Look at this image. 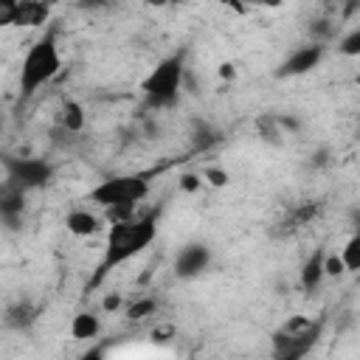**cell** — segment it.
Segmentation results:
<instances>
[{
	"mask_svg": "<svg viewBox=\"0 0 360 360\" xmlns=\"http://www.w3.org/2000/svg\"><path fill=\"white\" fill-rule=\"evenodd\" d=\"M98 335H101V315L82 309L70 318V338L73 340H93Z\"/></svg>",
	"mask_w": 360,
	"mask_h": 360,
	"instance_id": "4fadbf2b",
	"label": "cell"
},
{
	"mask_svg": "<svg viewBox=\"0 0 360 360\" xmlns=\"http://www.w3.org/2000/svg\"><path fill=\"white\" fill-rule=\"evenodd\" d=\"M65 228H68V233L84 239V236L101 233L107 228V219H104V214H96L90 208H70L65 214Z\"/></svg>",
	"mask_w": 360,
	"mask_h": 360,
	"instance_id": "30bf717a",
	"label": "cell"
},
{
	"mask_svg": "<svg viewBox=\"0 0 360 360\" xmlns=\"http://www.w3.org/2000/svg\"><path fill=\"white\" fill-rule=\"evenodd\" d=\"M200 177H202V183H208V186H214V188H222V186L231 183V174H228L225 169H219V166H205V169L200 172Z\"/></svg>",
	"mask_w": 360,
	"mask_h": 360,
	"instance_id": "d6986e66",
	"label": "cell"
},
{
	"mask_svg": "<svg viewBox=\"0 0 360 360\" xmlns=\"http://www.w3.org/2000/svg\"><path fill=\"white\" fill-rule=\"evenodd\" d=\"M22 214H25V191L3 177L0 180V222L8 228H20Z\"/></svg>",
	"mask_w": 360,
	"mask_h": 360,
	"instance_id": "9c48e42d",
	"label": "cell"
},
{
	"mask_svg": "<svg viewBox=\"0 0 360 360\" xmlns=\"http://www.w3.org/2000/svg\"><path fill=\"white\" fill-rule=\"evenodd\" d=\"M323 253H326V250L315 248V250L307 256V262H304V267H301V273H298L301 290H304L307 295H312V292L323 284V278H326V273H323Z\"/></svg>",
	"mask_w": 360,
	"mask_h": 360,
	"instance_id": "8fae6325",
	"label": "cell"
},
{
	"mask_svg": "<svg viewBox=\"0 0 360 360\" xmlns=\"http://www.w3.org/2000/svg\"><path fill=\"white\" fill-rule=\"evenodd\" d=\"M338 53L343 56H360V28H349L340 39H338Z\"/></svg>",
	"mask_w": 360,
	"mask_h": 360,
	"instance_id": "e0dca14e",
	"label": "cell"
},
{
	"mask_svg": "<svg viewBox=\"0 0 360 360\" xmlns=\"http://www.w3.org/2000/svg\"><path fill=\"white\" fill-rule=\"evenodd\" d=\"M62 127L68 129V132H82L84 129V107L79 104V101H65V107H62Z\"/></svg>",
	"mask_w": 360,
	"mask_h": 360,
	"instance_id": "9a60e30c",
	"label": "cell"
},
{
	"mask_svg": "<svg viewBox=\"0 0 360 360\" xmlns=\"http://www.w3.org/2000/svg\"><path fill=\"white\" fill-rule=\"evenodd\" d=\"M340 259H343V267L346 273H357L360 270V236H349V242L340 248Z\"/></svg>",
	"mask_w": 360,
	"mask_h": 360,
	"instance_id": "2e32d148",
	"label": "cell"
},
{
	"mask_svg": "<svg viewBox=\"0 0 360 360\" xmlns=\"http://www.w3.org/2000/svg\"><path fill=\"white\" fill-rule=\"evenodd\" d=\"M51 8H53V0H20L14 25H25V28L42 25V22H48Z\"/></svg>",
	"mask_w": 360,
	"mask_h": 360,
	"instance_id": "7c38bea8",
	"label": "cell"
},
{
	"mask_svg": "<svg viewBox=\"0 0 360 360\" xmlns=\"http://www.w3.org/2000/svg\"><path fill=\"white\" fill-rule=\"evenodd\" d=\"M214 262V250L205 245V242H188L183 245L177 253H174V262H172V270L177 278H197L202 276Z\"/></svg>",
	"mask_w": 360,
	"mask_h": 360,
	"instance_id": "52a82bcc",
	"label": "cell"
},
{
	"mask_svg": "<svg viewBox=\"0 0 360 360\" xmlns=\"http://www.w3.org/2000/svg\"><path fill=\"white\" fill-rule=\"evenodd\" d=\"M115 3L118 0H76V6L84 11H104V8H112Z\"/></svg>",
	"mask_w": 360,
	"mask_h": 360,
	"instance_id": "603a6c76",
	"label": "cell"
},
{
	"mask_svg": "<svg viewBox=\"0 0 360 360\" xmlns=\"http://www.w3.org/2000/svg\"><path fill=\"white\" fill-rule=\"evenodd\" d=\"M149 197V174L132 172V174H112L96 183L87 191V202H96L104 208L107 222H121L138 214V205Z\"/></svg>",
	"mask_w": 360,
	"mask_h": 360,
	"instance_id": "7a4b0ae2",
	"label": "cell"
},
{
	"mask_svg": "<svg viewBox=\"0 0 360 360\" xmlns=\"http://www.w3.org/2000/svg\"><path fill=\"white\" fill-rule=\"evenodd\" d=\"M233 73H236V70H233V65H231V62L219 65V76H222V79H233Z\"/></svg>",
	"mask_w": 360,
	"mask_h": 360,
	"instance_id": "d4e9b609",
	"label": "cell"
},
{
	"mask_svg": "<svg viewBox=\"0 0 360 360\" xmlns=\"http://www.w3.org/2000/svg\"><path fill=\"white\" fill-rule=\"evenodd\" d=\"M62 70V53H59V39L56 31L48 28L42 37H37L22 62H20V76H17V87H20V98H31L37 96L39 87H45L48 82H53Z\"/></svg>",
	"mask_w": 360,
	"mask_h": 360,
	"instance_id": "3957f363",
	"label": "cell"
},
{
	"mask_svg": "<svg viewBox=\"0 0 360 360\" xmlns=\"http://www.w3.org/2000/svg\"><path fill=\"white\" fill-rule=\"evenodd\" d=\"M158 219H160V208L158 211L152 208L146 214H132L129 219H121V222H110L104 256H101L98 270L90 284L98 287L115 267H121L129 259H135L138 253H143L158 239Z\"/></svg>",
	"mask_w": 360,
	"mask_h": 360,
	"instance_id": "6da1fadb",
	"label": "cell"
},
{
	"mask_svg": "<svg viewBox=\"0 0 360 360\" xmlns=\"http://www.w3.org/2000/svg\"><path fill=\"white\" fill-rule=\"evenodd\" d=\"M121 307H124L121 292H110V295H104V301H101V309H104V312H115V309H121Z\"/></svg>",
	"mask_w": 360,
	"mask_h": 360,
	"instance_id": "cb8c5ba5",
	"label": "cell"
},
{
	"mask_svg": "<svg viewBox=\"0 0 360 360\" xmlns=\"http://www.w3.org/2000/svg\"><path fill=\"white\" fill-rule=\"evenodd\" d=\"M17 6H20V0H0V31L14 25V20H17Z\"/></svg>",
	"mask_w": 360,
	"mask_h": 360,
	"instance_id": "44dd1931",
	"label": "cell"
},
{
	"mask_svg": "<svg viewBox=\"0 0 360 360\" xmlns=\"http://www.w3.org/2000/svg\"><path fill=\"white\" fill-rule=\"evenodd\" d=\"M318 332H321V326L312 318L295 315L273 335V354L281 360H298L315 346Z\"/></svg>",
	"mask_w": 360,
	"mask_h": 360,
	"instance_id": "5b68a950",
	"label": "cell"
},
{
	"mask_svg": "<svg viewBox=\"0 0 360 360\" xmlns=\"http://www.w3.org/2000/svg\"><path fill=\"white\" fill-rule=\"evenodd\" d=\"M323 273H326V278H338L346 273L340 253H323Z\"/></svg>",
	"mask_w": 360,
	"mask_h": 360,
	"instance_id": "ffe728a7",
	"label": "cell"
},
{
	"mask_svg": "<svg viewBox=\"0 0 360 360\" xmlns=\"http://www.w3.org/2000/svg\"><path fill=\"white\" fill-rule=\"evenodd\" d=\"M155 309H158V301H155V298H138V301H132V304L124 309V315H127L129 321H141V318H146V315H155Z\"/></svg>",
	"mask_w": 360,
	"mask_h": 360,
	"instance_id": "ac0fdd59",
	"label": "cell"
},
{
	"mask_svg": "<svg viewBox=\"0 0 360 360\" xmlns=\"http://www.w3.org/2000/svg\"><path fill=\"white\" fill-rule=\"evenodd\" d=\"M34 321H37V309L28 301H20V304L8 307V312H6V323L14 329H28Z\"/></svg>",
	"mask_w": 360,
	"mask_h": 360,
	"instance_id": "5bb4252c",
	"label": "cell"
},
{
	"mask_svg": "<svg viewBox=\"0 0 360 360\" xmlns=\"http://www.w3.org/2000/svg\"><path fill=\"white\" fill-rule=\"evenodd\" d=\"M323 42H307V45H301V48H295L292 53H287V59L278 65V70H276V76L278 79H295V76H307V73H312L318 65H321V59H323Z\"/></svg>",
	"mask_w": 360,
	"mask_h": 360,
	"instance_id": "ba28073f",
	"label": "cell"
},
{
	"mask_svg": "<svg viewBox=\"0 0 360 360\" xmlns=\"http://www.w3.org/2000/svg\"><path fill=\"white\" fill-rule=\"evenodd\" d=\"M0 166H3L6 180H11L25 194L45 188L53 180V166L37 155H0Z\"/></svg>",
	"mask_w": 360,
	"mask_h": 360,
	"instance_id": "8992f818",
	"label": "cell"
},
{
	"mask_svg": "<svg viewBox=\"0 0 360 360\" xmlns=\"http://www.w3.org/2000/svg\"><path fill=\"white\" fill-rule=\"evenodd\" d=\"M183 76H186L183 53L163 56V59L141 79L143 101H146L152 110H169V107H174L177 98H180V90H183Z\"/></svg>",
	"mask_w": 360,
	"mask_h": 360,
	"instance_id": "277c9868",
	"label": "cell"
},
{
	"mask_svg": "<svg viewBox=\"0 0 360 360\" xmlns=\"http://www.w3.org/2000/svg\"><path fill=\"white\" fill-rule=\"evenodd\" d=\"M197 188H202V177H200V174H194V172H186V174L180 177V191L194 194Z\"/></svg>",
	"mask_w": 360,
	"mask_h": 360,
	"instance_id": "7402d4cb",
	"label": "cell"
}]
</instances>
